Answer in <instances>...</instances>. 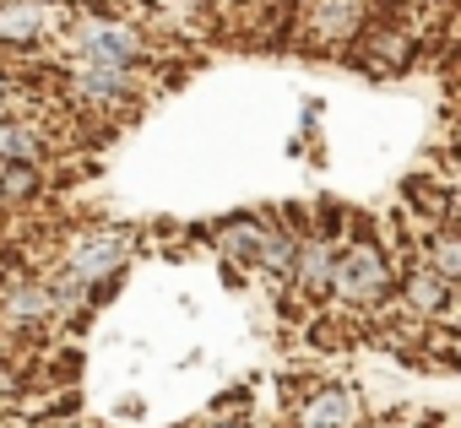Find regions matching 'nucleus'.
<instances>
[{"label": "nucleus", "instance_id": "nucleus-6", "mask_svg": "<svg viewBox=\"0 0 461 428\" xmlns=\"http://www.w3.org/2000/svg\"><path fill=\"white\" fill-rule=\"evenodd\" d=\"M55 325H60V304H55L50 277H6V288H0V331L12 342H39Z\"/></svg>", "mask_w": 461, "mask_h": 428}, {"label": "nucleus", "instance_id": "nucleus-8", "mask_svg": "<svg viewBox=\"0 0 461 428\" xmlns=\"http://www.w3.org/2000/svg\"><path fill=\"white\" fill-rule=\"evenodd\" d=\"M337 255H342V239L326 234V228H304L299 239V266H294V299L304 309H331V293H337Z\"/></svg>", "mask_w": 461, "mask_h": 428}, {"label": "nucleus", "instance_id": "nucleus-10", "mask_svg": "<svg viewBox=\"0 0 461 428\" xmlns=\"http://www.w3.org/2000/svg\"><path fill=\"white\" fill-rule=\"evenodd\" d=\"M456 299H461V288L445 282L434 266H423L418 255L402 261V282H396V304H391V309H402V315H412V320H450Z\"/></svg>", "mask_w": 461, "mask_h": 428}, {"label": "nucleus", "instance_id": "nucleus-17", "mask_svg": "<svg viewBox=\"0 0 461 428\" xmlns=\"http://www.w3.org/2000/svg\"><path fill=\"white\" fill-rule=\"evenodd\" d=\"M23 103H28V82H23L17 71L0 66V114H6V109H23Z\"/></svg>", "mask_w": 461, "mask_h": 428}, {"label": "nucleus", "instance_id": "nucleus-11", "mask_svg": "<svg viewBox=\"0 0 461 428\" xmlns=\"http://www.w3.org/2000/svg\"><path fill=\"white\" fill-rule=\"evenodd\" d=\"M60 28L44 0H0V55H39L50 39L60 44Z\"/></svg>", "mask_w": 461, "mask_h": 428}, {"label": "nucleus", "instance_id": "nucleus-1", "mask_svg": "<svg viewBox=\"0 0 461 428\" xmlns=\"http://www.w3.org/2000/svg\"><path fill=\"white\" fill-rule=\"evenodd\" d=\"M396 282H402V261L385 250L380 234H369V228L358 223V228L342 239L331 304H337L342 315H375V309H391V304H396Z\"/></svg>", "mask_w": 461, "mask_h": 428}, {"label": "nucleus", "instance_id": "nucleus-21", "mask_svg": "<svg viewBox=\"0 0 461 428\" xmlns=\"http://www.w3.org/2000/svg\"><path fill=\"white\" fill-rule=\"evenodd\" d=\"M141 412H147V406H141L136 396H125V401H120V417H141Z\"/></svg>", "mask_w": 461, "mask_h": 428}, {"label": "nucleus", "instance_id": "nucleus-3", "mask_svg": "<svg viewBox=\"0 0 461 428\" xmlns=\"http://www.w3.org/2000/svg\"><path fill=\"white\" fill-rule=\"evenodd\" d=\"M131 255H136V228H120V223H87L66 239V250L55 255V272L77 277L82 288L93 293H109L125 272H131Z\"/></svg>", "mask_w": 461, "mask_h": 428}, {"label": "nucleus", "instance_id": "nucleus-24", "mask_svg": "<svg viewBox=\"0 0 461 428\" xmlns=\"http://www.w3.org/2000/svg\"><path fill=\"white\" fill-rule=\"evenodd\" d=\"M0 428H17V417H6V412H0Z\"/></svg>", "mask_w": 461, "mask_h": 428}, {"label": "nucleus", "instance_id": "nucleus-15", "mask_svg": "<svg viewBox=\"0 0 461 428\" xmlns=\"http://www.w3.org/2000/svg\"><path fill=\"white\" fill-rule=\"evenodd\" d=\"M402 195H407L412 218H418L423 228L450 223V218H456V206H461V195H456L445 179H429V174H423V179H407V190H402Z\"/></svg>", "mask_w": 461, "mask_h": 428}, {"label": "nucleus", "instance_id": "nucleus-7", "mask_svg": "<svg viewBox=\"0 0 461 428\" xmlns=\"http://www.w3.org/2000/svg\"><path fill=\"white\" fill-rule=\"evenodd\" d=\"M353 49H358V55H348V60H353L358 71H369V76H391V71L412 66L418 33H412L407 12H375V22L353 39Z\"/></svg>", "mask_w": 461, "mask_h": 428}, {"label": "nucleus", "instance_id": "nucleus-25", "mask_svg": "<svg viewBox=\"0 0 461 428\" xmlns=\"http://www.w3.org/2000/svg\"><path fill=\"white\" fill-rule=\"evenodd\" d=\"M407 428H434V423H407Z\"/></svg>", "mask_w": 461, "mask_h": 428}, {"label": "nucleus", "instance_id": "nucleus-2", "mask_svg": "<svg viewBox=\"0 0 461 428\" xmlns=\"http://www.w3.org/2000/svg\"><path fill=\"white\" fill-rule=\"evenodd\" d=\"M60 60H87V66H114V71H141L152 60V39L120 17V12H82L66 17L60 28Z\"/></svg>", "mask_w": 461, "mask_h": 428}, {"label": "nucleus", "instance_id": "nucleus-19", "mask_svg": "<svg viewBox=\"0 0 461 428\" xmlns=\"http://www.w3.org/2000/svg\"><path fill=\"white\" fill-rule=\"evenodd\" d=\"M321 114H326V103H321V98H304V136H310V125H315Z\"/></svg>", "mask_w": 461, "mask_h": 428}, {"label": "nucleus", "instance_id": "nucleus-16", "mask_svg": "<svg viewBox=\"0 0 461 428\" xmlns=\"http://www.w3.org/2000/svg\"><path fill=\"white\" fill-rule=\"evenodd\" d=\"M44 195V168L33 163H6L0 168V201H6V211H23Z\"/></svg>", "mask_w": 461, "mask_h": 428}, {"label": "nucleus", "instance_id": "nucleus-13", "mask_svg": "<svg viewBox=\"0 0 461 428\" xmlns=\"http://www.w3.org/2000/svg\"><path fill=\"white\" fill-rule=\"evenodd\" d=\"M50 152L55 147H50V130L39 120H28L23 109L0 114V163H33V168H44Z\"/></svg>", "mask_w": 461, "mask_h": 428}, {"label": "nucleus", "instance_id": "nucleus-20", "mask_svg": "<svg viewBox=\"0 0 461 428\" xmlns=\"http://www.w3.org/2000/svg\"><path fill=\"white\" fill-rule=\"evenodd\" d=\"M44 428H104V423H93V417H55V423H44Z\"/></svg>", "mask_w": 461, "mask_h": 428}, {"label": "nucleus", "instance_id": "nucleus-4", "mask_svg": "<svg viewBox=\"0 0 461 428\" xmlns=\"http://www.w3.org/2000/svg\"><path fill=\"white\" fill-rule=\"evenodd\" d=\"M375 22V0H304L294 6V44L315 55L353 49V39Z\"/></svg>", "mask_w": 461, "mask_h": 428}, {"label": "nucleus", "instance_id": "nucleus-12", "mask_svg": "<svg viewBox=\"0 0 461 428\" xmlns=\"http://www.w3.org/2000/svg\"><path fill=\"white\" fill-rule=\"evenodd\" d=\"M267 234H272V211H234L206 228V245L217 250L222 266H245L256 272L261 266V250H267Z\"/></svg>", "mask_w": 461, "mask_h": 428}, {"label": "nucleus", "instance_id": "nucleus-5", "mask_svg": "<svg viewBox=\"0 0 461 428\" xmlns=\"http://www.w3.org/2000/svg\"><path fill=\"white\" fill-rule=\"evenodd\" d=\"M60 66H66V93L93 114H131L147 93L141 71H114V66H87V60H60Z\"/></svg>", "mask_w": 461, "mask_h": 428}, {"label": "nucleus", "instance_id": "nucleus-9", "mask_svg": "<svg viewBox=\"0 0 461 428\" xmlns=\"http://www.w3.org/2000/svg\"><path fill=\"white\" fill-rule=\"evenodd\" d=\"M364 396L348 379H315L299 401H294V428H364Z\"/></svg>", "mask_w": 461, "mask_h": 428}, {"label": "nucleus", "instance_id": "nucleus-23", "mask_svg": "<svg viewBox=\"0 0 461 428\" xmlns=\"http://www.w3.org/2000/svg\"><path fill=\"white\" fill-rule=\"evenodd\" d=\"M272 6H288V12H294V6H304V0H272Z\"/></svg>", "mask_w": 461, "mask_h": 428}, {"label": "nucleus", "instance_id": "nucleus-26", "mask_svg": "<svg viewBox=\"0 0 461 428\" xmlns=\"http://www.w3.org/2000/svg\"><path fill=\"white\" fill-rule=\"evenodd\" d=\"M456 223H461V206H456Z\"/></svg>", "mask_w": 461, "mask_h": 428}, {"label": "nucleus", "instance_id": "nucleus-22", "mask_svg": "<svg viewBox=\"0 0 461 428\" xmlns=\"http://www.w3.org/2000/svg\"><path fill=\"white\" fill-rule=\"evenodd\" d=\"M179 12H201V6H217V0H174Z\"/></svg>", "mask_w": 461, "mask_h": 428}, {"label": "nucleus", "instance_id": "nucleus-14", "mask_svg": "<svg viewBox=\"0 0 461 428\" xmlns=\"http://www.w3.org/2000/svg\"><path fill=\"white\" fill-rule=\"evenodd\" d=\"M412 255H418L423 266H434L445 282H456V288H461V223H456V218H450V223L423 228V234H418V245H412Z\"/></svg>", "mask_w": 461, "mask_h": 428}, {"label": "nucleus", "instance_id": "nucleus-18", "mask_svg": "<svg viewBox=\"0 0 461 428\" xmlns=\"http://www.w3.org/2000/svg\"><path fill=\"white\" fill-rule=\"evenodd\" d=\"M201 428H256V423H250V412H245V417H206Z\"/></svg>", "mask_w": 461, "mask_h": 428}]
</instances>
